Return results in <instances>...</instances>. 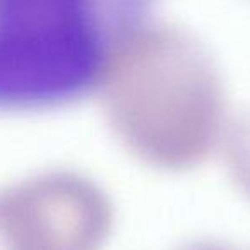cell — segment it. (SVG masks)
Instances as JSON below:
<instances>
[{"mask_svg": "<svg viewBox=\"0 0 250 250\" xmlns=\"http://www.w3.org/2000/svg\"><path fill=\"white\" fill-rule=\"evenodd\" d=\"M113 202L89 177L36 173L0 190V225L12 250H103Z\"/></svg>", "mask_w": 250, "mask_h": 250, "instance_id": "3957f363", "label": "cell"}, {"mask_svg": "<svg viewBox=\"0 0 250 250\" xmlns=\"http://www.w3.org/2000/svg\"><path fill=\"white\" fill-rule=\"evenodd\" d=\"M0 250H11V247H9L7 240H5V236H4V231H2V228H0Z\"/></svg>", "mask_w": 250, "mask_h": 250, "instance_id": "5b68a950", "label": "cell"}, {"mask_svg": "<svg viewBox=\"0 0 250 250\" xmlns=\"http://www.w3.org/2000/svg\"><path fill=\"white\" fill-rule=\"evenodd\" d=\"M221 146L225 147L231 178L250 199V111L229 122Z\"/></svg>", "mask_w": 250, "mask_h": 250, "instance_id": "277c9868", "label": "cell"}, {"mask_svg": "<svg viewBox=\"0 0 250 250\" xmlns=\"http://www.w3.org/2000/svg\"><path fill=\"white\" fill-rule=\"evenodd\" d=\"M154 18L132 0H0V108L36 110L100 94Z\"/></svg>", "mask_w": 250, "mask_h": 250, "instance_id": "7a4b0ae2", "label": "cell"}, {"mask_svg": "<svg viewBox=\"0 0 250 250\" xmlns=\"http://www.w3.org/2000/svg\"><path fill=\"white\" fill-rule=\"evenodd\" d=\"M98 96L122 146L163 171L201 165L229 124L221 70L208 46L156 16L124 48Z\"/></svg>", "mask_w": 250, "mask_h": 250, "instance_id": "6da1fadb", "label": "cell"}]
</instances>
